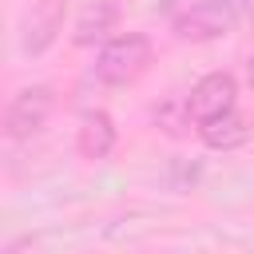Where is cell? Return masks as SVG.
<instances>
[{
    "label": "cell",
    "mask_w": 254,
    "mask_h": 254,
    "mask_svg": "<svg viewBox=\"0 0 254 254\" xmlns=\"http://www.w3.org/2000/svg\"><path fill=\"white\" fill-rule=\"evenodd\" d=\"M151 60H155L151 36L147 32H123V36H111L99 48V56L91 64V75L107 87H127L151 67Z\"/></svg>",
    "instance_id": "cell-1"
},
{
    "label": "cell",
    "mask_w": 254,
    "mask_h": 254,
    "mask_svg": "<svg viewBox=\"0 0 254 254\" xmlns=\"http://www.w3.org/2000/svg\"><path fill=\"white\" fill-rule=\"evenodd\" d=\"M242 20V8L238 0H190L183 12H175L171 28L179 40H190V44H202V40H222L238 28Z\"/></svg>",
    "instance_id": "cell-2"
},
{
    "label": "cell",
    "mask_w": 254,
    "mask_h": 254,
    "mask_svg": "<svg viewBox=\"0 0 254 254\" xmlns=\"http://www.w3.org/2000/svg\"><path fill=\"white\" fill-rule=\"evenodd\" d=\"M52 107H56L52 87H44V83L20 87V91L8 99V107H4V135H8V139H32L36 131H44Z\"/></svg>",
    "instance_id": "cell-3"
},
{
    "label": "cell",
    "mask_w": 254,
    "mask_h": 254,
    "mask_svg": "<svg viewBox=\"0 0 254 254\" xmlns=\"http://www.w3.org/2000/svg\"><path fill=\"white\" fill-rule=\"evenodd\" d=\"M64 16H67V0H36L20 20V52L24 56H44L60 40Z\"/></svg>",
    "instance_id": "cell-4"
},
{
    "label": "cell",
    "mask_w": 254,
    "mask_h": 254,
    "mask_svg": "<svg viewBox=\"0 0 254 254\" xmlns=\"http://www.w3.org/2000/svg\"><path fill=\"white\" fill-rule=\"evenodd\" d=\"M234 103H238V83H234L230 71H210V75H202V79L190 87V95H187V107H190L194 127L206 123V119H214V115L234 111Z\"/></svg>",
    "instance_id": "cell-5"
},
{
    "label": "cell",
    "mask_w": 254,
    "mask_h": 254,
    "mask_svg": "<svg viewBox=\"0 0 254 254\" xmlns=\"http://www.w3.org/2000/svg\"><path fill=\"white\" fill-rule=\"evenodd\" d=\"M119 4L115 0H91L79 8L75 28H71V44L75 48H91V44H107L111 32L119 28Z\"/></svg>",
    "instance_id": "cell-6"
},
{
    "label": "cell",
    "mask_w": 254,
    "mask_h": 254,
    "mask_svg": "<svg viewBox=\"0 0 254 254\" xmlns=\"http://www.w3.org/2000/svg\"><path fill=\"white\" fill-rule=\"evenodd\" d=\"M75 147L83 159H107L115 151V119L107 111H87L75 135Z\"/></svg>",
    "instance_id": "cell-7"
},
{
    "label": "cell",
    "mask_w": 254,
    "mask_h": 254,
    "mask_svg": "<svg viewBox=\"0 0 254 254\" xmlns=\"http://www.w3.org/2000/svg\"><path fill=\"white\" fill-rule=\"evenodd\" d=\"M198 135H202V143L210 151H234V147H242L250 139V127H246L242 115L226 111V115H214V119L198 123Z\"/></svg>",
    "instance_id": "cell-8"
},
{
    "label": "cell",
    "mask_w": 254,
    "mask_h": 254,
    "mask_svg": "<svg viewBox=\"0 0 254 254\" xmlns=\"http://www.w3.org/2000/svg\"><path fill=\"white\" fill-rule=\"evenodd\" d=\"M155 123L167 131V135H183V127H190L194 119H190V107H187V99H167L159 111H155Z\"/></svg>",
    "instance_id": "cell-9"
},
{
    "label": "cell",
    "mask_w": 254,
    "mask_h": 254,
    "mask_svg": "<svg viewBox=\"0 0 254 254\" xmlns=\"http://www.w3.org/2000/svg\"><path fill=\"white\" fill-rule=\"evenodd\" d=\"M238 8H242V16H250V20H254V0H238Z\"/></svg>",
    "instance_id": "cell-10"
},
{
    "label": "cell",
    "mask_w": 254,
    "mask_h": 254,
    "mask_svg": "<svg viewBox=\"0 0 254 254\" xmlns=\"http://www.w3.org/2000/svg\"><path fill=\"white\" fill-rule=\"evenodd\" d=\"M246 79H250V87H254V52H250V64H246Z\"/></svg>",
    "instance_id": "cell-11"
}]
</instances>
